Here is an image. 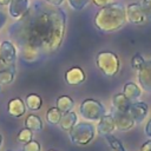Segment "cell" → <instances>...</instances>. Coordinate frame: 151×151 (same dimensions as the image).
Instances as JSON below:
<instances>
[{
  "mask_svg": "<svg viewBox=\"0 0 151 151\" xmlns=\"http://www.w3.org/2000/svg\"><path fill=\"white\" fill-rule=\"evenodd\" d=\"M22 151H41V146L40 143L37 140H29L28 143L24 144L22 146Z\"/></svg>",
  "mask_w": 151,
  "mask_h": 151,
  "instance_id": "cell-27",
  "label": "cell"
},
{
  "mask_svg": "<svg viewBox=\"0 0 151 151\" xmlns=\"http://www.w3.org/2000/svg\"><path fill=\"white\" fill-rule=\"evenodd\" d=\"M145 60L143 59V57L140 55V54H134L133 57H132V59H131V66H132V68H134V70H139V67L143 65V63H144Z\"/></svg>",
  "mask_w": 151,
  "mask_h": 151,
  "instance_id": "cell-29",
  "label": "cell"
},
{
  "mask_svg": "<svg viewBox=\"0 0 151 151\" xmlns=\"http://www.w3.org/2000/svg\"><path fill=\"white\" fill-rule=\"evenodd\" d=\"M67 2L74 11H81L90 2V0H67Z\"/></svg>",
  "mask_w": 151,
  "mask_h": 151,
  "instance_id": "cell-26",
  "label": "cell"
},
{
  "mask_svg": "<svg viewBox=\"0 0 151 151\" xmlns=\"http://www.w3.org/2000/svg\"><path fill=\"white\" fill-rule=\"evenodd\" d=\"M126 8L120 2L100 7L93 18L94 26L103 33H112L126 24Z\"/></svg>",
  "mask_w": 151,
  "mask_h": 151,
  "instance_id": "cell-2",
  "label": "cell"
},
{
  "mask_svg": "<svg viewBox=\"0 0 151 151\" xmlns=\"http://www.w3.org/2000/svg\"><path fill=\"white\" fill-rule=\"evenodd\" d=\"M7 67H9V66H8V65L2 60V58L0 57V71H1V70H5V68H7Z\"/></svg>",
  "mask_w": 151,
  "mask_h": 151,
  "instance_id": "cell-35",
  "label": "cell"
},
{
  "mask_svg": "<svg viewBox=\"0 0 151 151\" xmlns=\"http://www.w3.org/2000/svg\"><path fill=\"white\" fill-rule=\"evenodd\" d=\"M96 65L106 77H114L120 68L118 55L111 51H100L96 55Z\"/></svg>",
  "mask_w": 151,
  "mask_h": 151,
  "instance_id": "cell-4",
  "label": "cell"
},
{
  "mask_svg": "<svg viewBox=\"0 0 151 151\" xmlns=\"http://www.w3.org/2000/svg\"><path fill=\"white\" fill-rule=\"evenodd\" d=\"M0 86H1V85H0Z\"/></svg>",
  "mask_w": 151,
  "mask_h": 151,
  "instance_id": "cell-40",
  "label": "cell"
},
{
  "mask_svg": "<svg viewBox=\"0 0 151 151\" xmlns=\"http://www.w3.org/2000/svg\"><path fill=\"white\" fill-rule=\"evenodd\" d=\"M130 105H131V100L127 99L124 93H117L112 97V106L117 111L127 112Z\"/></svg>",
  "mask_w": 151,
  "mask_h": 151,
  "instance_id": "cell-17",
  "label": "cell"
},
{
  "mask_svg": "<svg viewBox=\"0 0 151 151\" xmlns=\"http://www.w3.org/2000/svg\"><path fill=\"white\" fill-rule=\"evenodd\" d=\"M9 151H11V150H9Z\"/></svg>",
  "mask_w": 151,
  "mask_h": 151,
  "instance_id": "cell-39",
  "label": "cell"
},
{
  "mask_svg": "<svg viewBox=\"0 0 151 151\" xmlns=\"http://www.w3.org/2000/svg\"><path fill=\"white\" fill-rule=\"evenodd\" d=\"M112 116H113V119H114L116 129L118 131H122V132L129 131L136 124L134 120L132 119V117L129 114V112H122V111L114 110L113 113H112Z\"/></svg>",
  "mask_w": 151,
  "mask_h": 151,
  "instance_id": "cell-6",
  "label": "cell"
},
{
  "mask_svg": "<svg viewBox=\"0 0 151 151\" xmlns=\"http://www.w3.org/2000/svg\"><path fill=\"white\" fill-rule=\"evenodd\" d=\"M123 93L126 96L127 99L130 100H134L137 98L140 97L142 94V90L139 86H137L134 83H126L124 85V88H123Z\"/></svg>",
  "mask_w": 151,
  "mask_h": 151,
  "instance_id": "cell-20",
  "label": "cell"
},
{
  "mask_svg": "<svg viewBox=\"0 0 151 151\" xmlns=\"http://www.w3.org/2000/svg\"><path fill=\"white\" fill-rule=\"evenodd\" d=\"M1 145H2V136L0 133V147H1Z\"/></svg>",
  "mask_w": 151,
  "mask_h": 151,
  "instance_id": "cell-37",
  "label": "cell"
},
{
  "mask_svg": "<svg viewBox=\"0 0 151 151\" xmlns=\"http://www.w3.org/2000/svg\"><path fill=\"white\" fill-rule=\"evenodd\" d=\"M126 19L131 24H136V25H140V24L145 22L146 18H145V15L142 11L140 4L132 2V4L127 5V7H126Z\"/></svg>",
  "mask_w": 151,
  "mask_h": 151,
  "instance_id": "cell-9",
  "label": "cell"
},
{
  "mask_svg": "<svg viewBox=\"0 0 151 151\" xmlns=\"http://www.w3.org/2000/svg\"><path fill=\"white\" fill-rule=\"evenodd\" d=\"M25 127L31 130L32 132H40L44 127V124L40 117L35 114H28L27 118L25 119Z\"/></svg>",
  "mask_w": 151,
  "mask_h": 151,
  "instance_id": "cell-18",
  "label": "cell"
},
{
  "mask_svg": "<svg viewBox=\"0 0 151 151\" xmlns=\"http://www.w3.org/2000/svg\"><path fill=\"white\" fill-rule=\"evenodd\" d=\"M7 112L13 118H20L26 112L25 101L21 98H13L7 104Z\"/></svg>",
  "mask_w": 151,
  "mask_h": 151,
  "instance_id": "cell-14",
  "label": "cell"
},
{
  "mask_svg": "<svg viewBox=\"0 0 151 151\" xmlns=\"http://www.w3.org/2000/svg\"><path fill=\"white\" fill-rule=\"evenodd\" d=\"M17 47L13 44V41L5 40L0 45V57L8 66H15L17 60Z\"/></svg>",
  "mask_w": 151,
  "mask_h": 151,
  "instance_id": "cell-7",
  "label": "cell"
},
{
  "mask_svg": "<svg viewBox=\"0 0 151 151\" xmlns=\"http://www.w3.org/2000/svg\"><path fill=\"white\" fill-rule=\"evenodd\" d=\"M48 151H57V150H48Z\"/></svg>",
  "mask_w": 151,
  "mask_h": 151,
  "instance_id": "cell-38",
  "label": "cell"
},
{
  "mask_svg": "<svg viewBox=\"0 0 151 151\" xmlns=\"http://www.w3.org/2000/svg\"><path fill=\"white\" fill-rule=\"evenodd\" d=\"M66 31V14L55 5L37 0L8 29L17 46L29 45L41 55L54 53L63 44Z\"/></svg>",
  "mask_w": 151,
  "mask_h": 151,
  "instance_id": "cell-1",
  "label": "cell"
},
{
  "mask_svg": "<svg viewBox=\"0 0 151 151\" xmlns=\"http://www.w3.org/2000/svg\"><path fill=\"white\" fill-rule=\"evenodd\" d=\"M19 48V54H20V58L22 61H26L28 64H32V63H37L40 58H42L40 51L33 46H29V45H21V46H18Z\"/></svg>",
  "mask_w": 151,
  "mask_h": 151,
  "instance_id": "cell-12",
  "label": "cell"
},
{
  "mask_svg": "<svg viewBox=\"0 0 151 151\" xmlns=\"http://www.w3.org/2000/svg\"><path fill=\"white\" fill-rule=\"evenodd\" d=\"M138 83L143 90L151 93V60H145L139 67Z\"/></svg>",
  "mask_w": 151,
  "mask_h": 151,
  "instance_id": "cell-8",
  "label": "cell"
},
{
  "mask_svg": "<svg viewBox=\"0 0 151 151\" xmlns=\"http://www.w3.org/2000/svg\"><path fill=\"white\" fill-rule=\"evenodd\" d=\"M77 123H78V116H77V113L73 112V111H68L66 113H63L61 119H60V122H59L58 125L60 126V129L63 131L68 132Z\"/></svg>",
  "mask_w": 151,
  "mask_h": 151,
  "instance_id": "cell-16",
  "label": "cell"
},
{
  "mask_svg": "<svg viewBox=\"0 0 151 151\" xmlns=\"http://www.w3.org/2000/svg\"><path fill=\"white\" fill-rule=\"evenodd\" d=\"M73 106H74V100L70 96H60L57 99V107L63 113H66L68 111H72Z\"/></svg>",
  "mask_w": 151,
  "mask_h": 151,
  "instance_id": "cell-21",
  "label": "cell"
},
{
  "mask_svg": "<svg viewBox=\"0 0 151 151\" xmlns=\"http://www.w3.org/2000/svg\"><path fill=\"white\" fill-rule=\"evenodd\" d=\"M86 79V74L84 72V70L79 66H73L71 68H68L65 73V81L66 84L71 85V86H78L80 84H83Z\"/></svg>",
  "mask_w": 151,
  "mask_h": 151,
  "instance_id": "cell-10",
  "label": "cell"
},
{
  "mask_svg": "<svg viewBox=\"0 0 151 151\" xmlns=\"http://www.w3.org/2000/svg\"><path fill=\"white\" fill-rule=\"evenodd\" d=\"M140 7L146 20H150L151 19V0H143L140 4Z\"/></svg>",
  "mask_w": 151,
  "mask_h": 151,
  "instance_id": "cell-28",
  "label": "cell"
},
{
  "mask_svg": "<svg viewBox=\"0 0 151 151\" xmlns=\"http://www.w3.org/2000/svg\"><path fill=\"white\" fill-rule=\"evenodd\" d=\"M94 136L96 126L88 122H79L68 131L70 140L78 146H86L93 140Z\"/></svg>",
  "mask_w": 151,
  "mask_h": 151,
  "instance_id": "cell-3",
  "label": "cell"
},
{
  "mask_svg": "<svg viewBox=\"0 0 151 151\" xmlns=\"http://www.w3.org/2000/svg\"><path fill=\"white\" fill-rule=\"evenodd\" d=\"M6 21H7V17H6V14H4L2 12H0V29L4 27V25L6 24Z\"/></svg>",
  "mask_w": 151,
  "mask_h": 151,
  "instance_id": "cell-32",
  "label": "cell"
},
{
  "mask_svg": "<svg viewBox=\"0 0 151 151\" xmlns=\"http://www.w3.org/2000/svg\"><path fill=\"white\" fill-rule=\"evenodd\" d=\"M127 112L132 117L134 123L139 124L145 119V117H146V114L149 112V107L143 101H136V103H131Z\"/></svg>",
  "mask_w": 151,
  "mask_h": 151,
  "instance_id": "cell-11",
  "label": "cell"
},
{
  "mask_svg": "<svg viewBox=\"0 0 151 151\" xmlns=\"http://www.w3.org/2000/svg\"><path fill=\"white\" fill-rule=\"evenodd\" d=\"M12 0H0V5L1 6H8L11 4Z\"/></svg>",
  "mask_w": 151,
  "mask_h": 151,
  "instance_id": "cell-36",
  "label": "cell"
},
{
  "mask_svg": "<svg viewBox=\"0 0 151 151\" xmlns=\"http://www.w3.org/2000/svg\"><path fill=\"white\" fill-rule=\"evenodd\" d=\"M104 137H105L106 142L109 143V145L111 146V149H112L113 151H125L123 144H122L116 137H113L111 133H110V134H105Z\"/></svg>",
  "mask_w": 151,
  "mask_h": 151,
  "instance_id": "cell-24",
  "label": "cell"
},
{
  "mask_svg": "<svg viewBox=\"0 0 151 151\" xmlns=\"http://www.w3.org/2000/svg\"><path fill=\"white\" fill-rule=\"evenodd\" d=\"M15 78V66H9L0 71V85H9Z\"/></svg>",
  "mask_w": 151,
  "mask_h": 151,
  "instance_id": "cell-22",
  "label": "cell"
},
{
  "mask_svg": "<svg viewBox=\"0 0 151 151\" xmlns=\"http://www.w3.org/2000/svg\"><path fill=\"white\" fill-rule=\"evenodd\" d=\"M114 129H116V125H114L113 116L112 114H106V113L98 120V124L96 126V130L101 136L112 133L114 131Z\"/></svg>",
  "mask_w": 151,
  "mask_h": 151,
  "instance_id": "cell-13",
  "label": "cell"
},
{
  "mask_svg": "<svg viewBox=\"0 0 151 151\" xmlns=\"http://www.w3.org/2000/svg\"><path fill=\"white\" fill-rule=\"evenodd\" d=\"M45 1H47V2H48V4H51V5L59 6V5H61V4H63V1H64V0H45Z\"/></svg>",
  "mask_w": 151,
  "mask_h": 151,
  "instance_id": "cell-34",
  "label": "cell"
},
{
  "mask_svg": "<svg viewBox=\"0 0 151 151\" xmlns=\"http://www.w3.org/2000/svg\"><path fill=\"white\" fill-rule=\"evenodd\" d=\"M92 2H93L94 6L100 8V7H104V6H107V5L112 4L113 0H92Z\"/></svg>",
  "mask_w": 151,
  "mask_h": 151,
  "instance_id": "cell-30",
  "label": "cell"
},
{
  "mask_svg": "<svg viewBox=\"0 0 151 151\" xmlns=\"http://www.w3.org/2000/svg\"><path fill=\"white\" fill-rule=\"evenodd\" d=\"M79 112L83 118L87 120L98 122L106 113V110L99 100H96L93 98H87L80 103Z\"/></svg>",
  "mask_w": 151,
  "mask_h": 151,
  "instance_id": "cell-5",
  "label": "cell"
},
{
  "mask_svg": "<svg viewBox=\"0 0 151 151\" xmlns=\"http://www.w3.org/2000/svg\"><path fill=\"white\" fill-rule=\"evenodd\" d=\"M25 105H26V109H28L29 111H38L42 106V99L39 94L29 93L25 98Z\"/></svg>",
  "mask_w": 151,
  "mask_h": 151,
  "instance_id": "cell-19",
  "label": "cell"
},
{
  "mask_svg": "<svg viewBox=\"0 0 151 151\" xmlns=\"http://www.w3.org/2000/svg\"><path fill=\"white\" fill-rule=\"evenodd\" d=\"M32 138H33V132L31 131V130H28V129H22L19 133H18V136H17V140L19 142V143H22V144H26V143H28L29 140H32Z\"/></svg>",
  "mask_w": 151,
  "mask_h": 151,
  "instance_id": "cell-25",
  "label": "cell"
},
{
  "mask_svg": "<svg viewBox=\"0 0 151 151\" xmlns=\"http://www.w3.org/2000/svg\"><path fill=\"white\" fill-rule=\"evenodd\" d=\"M63 112L55 106V107H51L47 112H46V120L47 123L52 124V125H58L60 119H61Z\"/></svg>",
  "mask_w": 151,
  "mask_h": 151,
  "instance_id": "cell-23",
  "label": "cell"
},
{
  "mask_svg": "<svg viewBox=\"0 0 151 151\" xmlns=\"http://www.w3.org/2000/svg\"><path fill=\"white\" fill-rule=\"evenodd\" d=\"M9 6V15L14 19H20L29 8L28 0H12Z\"/></svg>",
  "mask_w": 151,
  "mask_h": 151,
  "instance_id": "cell-15",
  "label": "cell"
},
{
  "mask_svg": "<svg viewBox=\"0 0 151 151\" xmlns=\"http://www.w3.org/2000/svg\"><path fill=\"white\" fill-rule=\"evenodd\" d=\"M139 151H151V139L145 142L142 146H140V150Z\"/></svg>",
  "mask_w": 151,
  "mask_h": 151,
  "instance_id": "cell-31",
  "label": "cell"
},
{
  "mask_svg": "<svg viewBox=\"0 0 151 151\" xmlns=\"http://www.w3.org/2000/svg\"><path fill=\"white\" fill-rule=\"evenodd\" d=\"M145 134L147 137H151V119L147 122V124L145 126Z\"/></svg>",
  "mask_w": 151,
  "mask_h": 151,
  "instance_id": "cell-33",
  "label": "cell"
}]
</instances>
